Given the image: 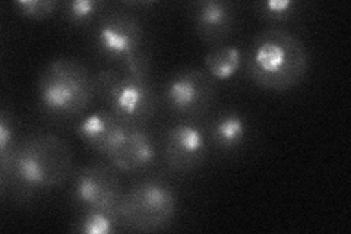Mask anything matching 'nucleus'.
<instances>
[{
	"mask_svg": "<svg viewBox=\"0 0 351 234\" xmlns=\"http://www.w3.org/2000/svg\"><path fill=\"white\" fill-rule=\"evenodd\" d=\"M252 81L272 91H285L299 85L309 69V54L293 32L271 28L259 32L246 56Z\"/></svg>",
	"mask_w": 351,
	"mask_h": 234,
	"instance_id": "1",
	"label": "nucleus"
},
{
	"mask_svg": "<svg viewBox=\"0 0 351 234\" xmlns=\"http://www.w3.org/2000/svg\"><path fill=\"white\" fill-rule=\"evenodd\" d=\"M72 150L56 135H31L18 143L2 163V182L10 174L15 182L29 189H50L62 185L72 172Z\"/></svg>",
	"mask_w": 351,
	"mask_h": 234,
	"instance_id": "2",
	"label": "nucleus"
},
{
	"mask_svg": "<svg viewBox=\"0 0 351 234\" xmlns=\"http://www.w3.org/2000/svg\"><path fill=\"white\" fill-rule=\"evenodd\" d=\"M38 100L43 108L59 117L82 115L94 97L90 72L73 59H56L38 78Z\"/></svg>",
	"mask_w": 351,
	"mask_h": 234,
	"instance_id": "3",
	"label": "nucleus"
},
{
	"mask_svg": "<svg viewBox=\"0 0 351 234\" xmlns=\"http://www.w3.org/2000/svg\"><path fill=\"white\" fill-rule=\"evenodd\" d=\"M174 214L176 196L171 187L160 180H145L122 196L116 218L130 230L151 233L169 226Z\"/></svg>",
	"mask_w": 351,
	"mask_h": 234,
	"instance_id": "4",
	"label": "nucleus"
},
{
	"mask_svg": "<svg viewBox=\"0 0 351 234\" xmlns=\"http://www.w3.org/2000/svg\"><path fill=\"white\" fill-rule=\"evenodd\" d=\"M164 97L176 113L184 116L202 115L214 102V78L201 69L182 71L169 81Z\"/></svg>",
	"mask_w": 351,
	"mask_h": 234,
	"instance_id": "5",
	"label": "nucleus"
},
{
	"mask_svg": "<svg viewBox=\"0 0 351 234\" xmlns=\"http://www.w3.org/2000/svg\"><path fill=\"white\" fill-rule=\"evenodd\" d=\"M73 195L88 209L104 211L114 217L123 196L116 173L103 164L84 167L75 179Z\"/></svg>",
	"mask_w": 351,
	"mask_h": 234,
	"instance_id": "6",
	"label": "nucleus"
},
{
	"mask_svg": "<svg viewBox=\"0 0 351 234\" xmlns=\"http://www.w3.org/2000/svg\"><path fill=\"white\" fill-rule=\"evenodd\" d=\"M142 40H144V28L141 21L123 10L103 16L95 31L97 47L107 58L119 62L139 50Z\"/></svg>",
	"mask_w": 351,
	"mask_h": 234,
	"instance_id": "7",
	"label": "nucleus"
},
{
	"mask_svg": "<svg viewBox=\"0 0 351 234\" xmlns=\"http://www.w3.org/2000/svg\"><path fill=\"white\" fill-rule=\"evenodd\" d=\"M167 165L174 172H191L201 165L206 155L202 130L189 121H180L170 128L164 142Z\"/></svg>",
	"mask_w": 351,
	"mask_h": 234,
	"instance_id": "8",
	"label": "nucleus"
},
{
	"mask_svg": "<svg viewBox=\"0 0 351 234\" xmlns=\"http://www.w3.org/2000/svg\"><path fill=\"white\" fill-rule=\"evenodd\" d=\"M157 100L149 80H135L123 75L122 84L110 103V110L129 126L139 128L156 113Z\"/></svg>",
	"mask_w": 351,
	"mask_h": 234,
	"instance_id": "9",
	"label": "nucleus"
},
{
	"mask_svg": "<svg viewBox=\"0 0 351 234\" xmlns=\"http://www.w3.org/2000/svg\"><path fill=\"white\" fill-rule=\"evenodd\" d=\"M129 128L112 110H100L81 121L78 135L88 147L107 157Z\"/></svg>",
	"mask_w": 351,
	"mask_h": 234,
	"instance_id": "10",
	"label": "nucleus"
},
{
	"mask_svg": "<svg viewBox=\"0 0 351 234\" xmlns=\"http://www.w3.org/2000/svg\"><path fill=\"white\" fill-rule=\"evenodd\" d=\"M107 159L120 172H139L152 164L156 159V150L144 130L130 126L116 147L110 151Z\"/></svg>",
	"mask_w": 351,
	"mask_h": 234,
	"instance_id": "11",
	"label": "nucleus"
},
{
	"mask_svg": "<svg viewBox=\"0 0 351 234\" xmlns=\"http://www.w3.org/2000/svg\"><path fill=\"white\" fill-rule=\"evenodd\" d=\"M234 6L221 0H204L196 3L193 22L201 38L217 43L228 37L234 27Z\"/></svg>",
	"mask_w": 351,
	"mask_h": 234,
	"instance_id": "12",
	"label": "nucleus"
},
{
	"mask_svg": "<svg viewBox=\"0 0 351 234\" xmlns=\"http://www.w3.org/2000/svg\"><path fill=\"white\" fill-rule=\"evenodd\" d=\"M211 138L219 150L232 151L239 148L247 138L245 119L234 111L221 115L211 126Z\"/></svg>",
	"mask_w": 351,
	"mask_h": 234,
	"instance_id": "13",
	"label": "nucleus"
},
{
	"mask_svg": "<svg viewBox=\"0 0 351 234\" xmlns=\"http://www.w3.org/2000/svg\"><path fill=\"white\" fill-rule=\"evenodd\" d=\"M243 54L234 46L218 47L205 56V68L215 80H230L241 66Z\"/></svg>",
	"mask_w": 351,
	"mask_h": 234,
	"instance_id": "14",
	"label": "nucleus"
},
{
	"mask_svg": "<svg viewBox=\"0 0 351 234\" xmlns=\"http://www.w3.org/2000/svg\"><path fill=\"white\" fill-rule=\"evenodd\" d=\"M119 221L114 215L98 209H88L80 221V233L85 234H110L117 229Z\"/></svg>",
	"mask_w": 351,
	"mask_h": 234,
	"instance_id": "15",
	"label": "nucleus"
},
{
	"mask_svg": "<svg viewBox=\"0 0 351 234\" xmlns=\"http://www.w3.org/2000/svg\"><path fill=\"white\" fill-rule=\"evenodd\" d=\"M104 6L98 0H72L64 5V16L72 25H84L90 22Z\"/></svg>",
	"mask_w": 351,
	"mask_h": 234,
	"instance_id": "16",
	"label": "nucleus"
},
{
	"mask_svg": "<svg viewBox=\"0 0 351 234\" xmlns=\"http://www.w3.org/2000/svg\"><path fill=\"white\" fill-rule=\"evenodd\" d=\"M122 80L123 73L116 72L113 69L98 72L95 78H93L94 95L100 98L103 103H107L110 106L119 90L120 84H122Z\"/></svg>",
	"mask_w": 351,
	"mask_h": 234,
	"instance_id": "17",
	"label": "nucleus"
},
{
	"mask_svg": "<svg viewBox=\"0 0 351 234\" xmlns=\"http://www.w3.org/2000/svg\"><path fill=\"white\" fill-rule=\"evenodd\" d=\"M122 73L128 78H135V80H148L151 69V58L149 53L144 49H139L129 54L122 62Z\"/></svg>",
	"mask_w": 351,
	"mask_h": 234,
	"instance_id": "18",
	"label": "nucleus"
},
{
	"mask_svg": "<svg viewBox=\"0 0 351 234\" xmlns=\"http://www.w3.org/2000/svg\"><path fill=\"white\" fill-rule=\"evenodd\" d=\"M15 8L22 16L41 21L54 14L58 2H53V0H18L15 2Z\"/></svg>",
	"mask_w": 351,
	"mask_h": 234,
	"instance_id": "19",
	"label": "nucleus"
},
{
	"mask_svg": "<svg viewBox=\"0 0 351 234\" xmlns=\"http://www.w3.org/2000/svg\"><path fill=\"white\" fill-rule=\"evenodd\" d=\"M299 3L294 0H267L258 5L259 14L271 21H284L298 12Z\"/></svg>",
	"mask_w": 351,
	"mask_h": 234,
	"instance_id": "20",
	"label": "nucleus"
},
{
	"mask_svg": "<svg viewBox=\"0 0 351 234\" xmlns=\"http://www.w3.org/2000/svg\"><path fill=\"white\" fill-rule=\"evenodd\" d=\"M14 128H12V121L9 120L8 116L2 115V119H0V160L6 161L12 151L15 150L14 147Z\"/></svg>",
	"mask_w": 351,
	"mask_h": 234,
	"instance_id": "21",
	"label": "nucleus"
}]
</instances>
